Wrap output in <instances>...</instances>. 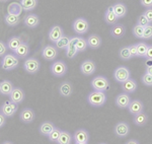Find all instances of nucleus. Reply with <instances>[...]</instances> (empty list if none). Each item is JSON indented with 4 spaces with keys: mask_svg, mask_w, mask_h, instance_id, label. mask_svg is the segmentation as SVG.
Listing matches in <instances>:
<instances>
[{
    "mask_svg": "<svg viewBox=\"0 0 152 144\" xmlns=\"http://www.w3.org/2000/svg\"><path fill=\"white\" fill-rule=\"evenodd\" d=\"M114 133L117 137L125 138L130 133V126L126 122H119L114 127Z\"/></svg>",
    "mask_w": 152,
    "mask_h": 144,
    "instance_id": "6e6552de",
    "label": "nucleus"
},
{
    "mask_svg": "<svg viewBox=\"0 0 152 144\" xmlns=\"http://www.w3.org/2000/svg\"><path fill=\"white\" fill-rule=\"evenodd\" d=\"M70 40H71L70 37L64 35L55 43V47L57 49H61V50H66L68 46L70 45Z\"/></svg>",
    "mask_w": 152,
    "mask_h": 144,
    "instance_id": "2f4dec72",
    "label": "nucleus"
},
{
    "mask_svg": "<svg viewBox=\"0 0 152 144\" xmlns=\"http://www.w3.org/2000/svg\"><path fill=\"white\" fill-rule=\"evenodd\" d=\"M23 6H21L20 2H12L7 7V13L13 14V15H20L23 12Z\"/></svg>",
    "mask_w": 152,
    "mask_h": 144,
    "instance_id": "c85d7f7f",
    "label": "nucleus"
},
{
    "mask_svg": "<svg viewBox=\"0 0 152 144\" xmlns=\"http://www.w3.org/2000/svg\"><path fill=\"white\" fill-rule=\"evenodd\" d=\"M35 118H36L35 112H34V110H31L29 108L23 109V111L20 112V115H19V119H20V121L24 124L33 123Z\"/></svg>",
    "mask_w": 152,
    "mask_h": 144,
    "instance_id": "ddd939ff",
    "label": "nucleus"
},
{
    "mask_svg": "<svg viewBox=\"0 0 152 144\" xmlns=\"http://www.w3.org/2000/svg\"><path fill=\"white\" fill-rule=\"evenodd\" d=\"M73 140V136H71V134L67 131H62L59 139L57 140V144H71Z\"/></svg>",
    "mask_w": 152,
    "mask_h": 144,
    "instance_id": "f704fd0d",
    "label": "nucleus"
},
{
    "mask_svg": "<svg viewBox=\"0 0 152 144\" xmlns=\"http://www.w3.org/2000/svg\"><path fill=\"white\" fill-rule=\"evenodd\" d=\"M23 23L28 29H36L40 24V18L35 13H28L24 16Z\"/></svg>",
    "mask_w": 152,
    "mask_h": 144,
    "instance_id": "4468645a",
    "label": "nucleus"
},
{
    "mask_svg": "<svg viewBox=\"0 0 152 144\" xmlns=\"http://www.w3.org/2000/svg\"><path fill=\"white\" fill-rule=\"evenodd\" d=\"M4 21L7 26H15L20 23V18L19 15H13V14H9L7 13L5 16H4Z\"/></svg>",
    "mask_w": 152,
    "mask_h": 144,
    "instance_id": "473e14b6",
    "label": "nucleus"
},
{
    "mask_svg": "<svg viewBox=\"0 0 152 144\" xmlns=\"http://www.w3.org/2000/svg\"><path fill=\"white\" fill-rule=\"evenodd\" d=\"M21 43H23V40H21L20 37L14 36V37H11V38L7 41L6 45H7V48H8L9 50H11L12 52H14V51L19 47V45H20Z\"/></svg>",
    "mask_w": 152,
    "mask_h": 144,
    "instance_id": "c756f323",
    "label": "nucleus"
},
{
    "mask_svg": "<svg viewBox=\"0 0 152 144\" xmlns=\"http://www.w3.org/2000/svg\"><path fill=\"white\" fill-rule=\"evenodd\" d=\"M70 44H73L78 52H84L87 49V41L82 37H72L70 40Z\"/></svg>",
    "mask_w": 152,
    "mask_h": 144,
    "instance_id": "dca6fc26",
    "label": "nucleus"
},
{
    "mask_svg": "<svg viewBox=\"0 0 152 144\" xmlns=\"http://www.w3.org/2000/svg\"><path fill=\"white\" fill-rule=\"evenodd\" d=\"M75 144H88V142H76Z\"/></svg>",
    "mask_w": 152,
    "mask_h": 144,
    "instance_id": "6e6d98bb",
    "label": "nucleus"
},
{
    "mask_svg": "<svg viewBox=\"0 0 152 144\" xmlns=\"http://www.w3.org/2000/svg\"><path fill=\"white\" fill-rule=\"evenodd\" d=\"M61 132H62V131H61L60 129H59V128H56V127H55V129H54L52 132L50 133V135L48 136L49 140H50L51 142L56 143V142H57V140L59 139V137H60Z\"/></svg>",
    "mask_w": 152,
    "mask_h": 144,
    "instance_id": "ea45409f",
    "label": "nucleus"
},
{
    "mask_svg": "<svg viewBox=\"0 0 152 144\" xmlns=\"http://www.w3.org/2000/svg\"><path fill=\"white\" fill-rule=\"evenodd\" d=\"M137 86H138V84H137L136 80L132 79V78H129L128 80H126V81L123 82V83H121L122 90L128 94H134V92L137 90Z\"/></svg>",
    "mask_w": 152,
    "mask_h": 144,
    "instance_id": "6ab92c4d",
    "label": "nucleus"
},
{
    "mask_svg": "<svg viewBox=\"0 0 152 144\" xmlns=\"http://www.w3.org/2000/svg\"><path fill=\"white\" fill-rule=\"evenodd\" d=\"M42 56L45 60L47 61H53L57 58L58 56V49L55 46L47 45L42 50Z\"/></svg>",
    "mask_w": 152,
    "mask_h": 144,
    "instance_id": "9b49d317",
    "label": "nucleus"
},
{
    "mask_svg": "<svg viewBox=\"0 0 152 144\" xmlns=\"http://www.w3.org/2000/svg\"><path fill=\"white\" fill-rule=\"evenodd\" d=\"M86 41H87L88 48L94 49V50H96V49L100 48V47H102V38H100L99 35H96V34H92V35H90L87 38Z\"/></svg>",
    "mask_w": 152,
    "mask_h": 144,
    "instance_id": "aec40b11",
    "label": "nucleus"
},
{
    "mask_svg": "<svg viewBox=\"0 0 152 144\" xmlns=\"http://www.w3.org/2000/svg\"><path fill=\"white\" fill-rule=\"evenodd\" d=\"M142 83L146 86H152V75L148 74V73H144L141 77Z\"/></svg>",
    "mask_w": 152,
    "mask_h": 144,
    "instance_id": "79ce46f5",
    "label": "nucleus"
},
{
    "mask_svg": "<svg viewBox=\"0 0 152 144\" xmlns=\"http://www.w3.org/2000/svg\"><path fill=\"white\" fill-rule=\"evenodd\" d=\"M63 36H64V31H63V29L60 26H52L48 33V39L52 43H56Z\"/></svg>",
    "mask_w": 152,
    "mask_h": 144,
    "instance_id": "f8f14e48",
    "label": "nucleus"
},
{
    "mask_svg": "<svg viewBox=\"0 0 152 144\" xmlns=\"http://www.w3.org/2000/svg\"><path fill=\"white\" fill-rule=\"evenodd\" d=\"M137 24H139V26H142L145 28V26H147L148 24H150V23H149V20L146 18V16L142 13L141 15H139L138 18H137Z\"/></svg>",
    "mask_w": 152,
    "mask_h": 144,
    "instance_id": "37998d69",
    "label": "nucleus"
},
{
    "mask_svg": "<svg viewBox=\"0 0 152 144\" xmlns=\"http://www.w3.org/2000/svg\"><path fill=\"white\" fill-rule=\"evenodd\" d=\"M9 99L14 104H20L24 99V91L20 87H14L13 90L11 91V94H9Z\"/></svg>",
    "mask_w": 152,
    "mask_h": 144,
    "instance_id": "f3484780",
    "label": "nucleus"
},
{
    "mask_svg": "<svg viewBox=\"0 0 152 144\" xmlns=\"http://www.w3.org/2000/svg\"><path fill=\"white\" fill-rule=\"evenodd\" d=\"M133 35L134 37L138 39H143V34H144V26H139V24H135L133 26Z\"/></svg>",
    "mask_w": 152,
    "mask_h": 144,
    "instance_id": "58836bf2",
    "label": "nucleus"
},
{
    "mask_svg": "<svg viewBox=\"0 0 152 144\" xmlns=\"http://www.w3.org/2000/svg\"><path fill=\"white\" fill-rule=\"evenodd\" d=\"M114 78L117 82L123 83L126 80H128L129 78H131V72H130L128 67L119 66L114 71Z\"/></svg>",
    "mask_w": 152,
    "mask_h": 144,
    "instance_id": "0eeeda50",
    "label": "nucleus"
},
{
    "mask_svg": "<svg viewBox=\"0 0 152 144\" xmlns=\"http://www.w3.org/2000/svg\"><path fill=\"white\" fill-rule=\"evenodd\" d=\"M119 57H120V59L123 60V61H128L130 59H132L128 46H125V47H122L121 49H120Z\"/></svg>",
    "mask_w": 152,
    "mask_h": 144,
    "instance_id": "e433bc0d",
    "label": "nucleus"
},
{
    "mask_svg": "<svg viewBox=\"0 0 152 144\" xmlns=\"http://www.w3.org/2000/svg\"><path fill=\"white\" fill-rule=\"evenodd\" d=\"M51 73L55 77H62L67 73L68 67L66 65V63L62 60L55 61L52 65H51Z\"/></svg>",
    "mask_w": 152,
    "mask_h": 144,
    "instance_id": "20e7f679",
    "label": "nucleus"
},
{
    "mask_svg": "<svg viewBox=\"0 0 152 144\" xmlns=\"http://www.w3.org/2000/svg\"><path fill=\"white\" fill-rule=\"evenodd\" d=\"M20 4L24 11H31L38 5V0H20Z\"/></svg>",
    "mask_w": 152,
    "mask_h": 144,
    "instance_id": "72a5a7b5",
    "label": "nucleus"
},
{
    "mask_svg": "<svg viewBox=\"0 0 152 144\" xmlns=\"http://www.w3.org/2000/svg\"><path fill=\"white\" fill-rule=\"evenodd\" d=\"M6 123V117L3 114L0 113V128H2Z\"/></svg>",
    "mask_w": 152,
    "mask_h": 144,
    "instance_id": "09e8293b",
    "label": "nucleus"
},
{
    "mask_svg": "<svg viewBox=\"0 0 152 144\" xmlns=\"http://www.w3.org/2000/svg\"><path fill=\"white\" fill-rule=\"evenodd\" d=\"M7 45L4 42H2V41H0V57L1 56H4L6 55V51H7Z\"/></svg>",
    "mask_w": 152,
    "mask_h": 144,
    "instance_id": "a18cd8bd",
    "label": "nucleus"
},
{
    "mask_svg": "<svg viewBox=\"0 0 152 144\" xmlns=\"http://www.w3.org/2000/svg\"><path fill=\"white\" fill-rule=\"evenodd\" d=\"M99 144H107V143H99Z\"/></svg>",
    "mask_w": 152,
    "mask_h": 144,
    "instance_id": "13d9d810",
    "label": "nucleus"
},
{
    "mask_svg": "<svg viewBox=\"0 0 152 144\" xmlns=\"http://www.w3.org/2000/svg\"><path fill=\"white\" fill-rule=\"evenodd\" d=\"M140 4L145 8H152V0H140Z\"/></svg>",
    "mask_w": 152,
    "mask_h": 144,
    "instance_id": "49530a36",
    "label": "nucleus"
},
{
    "mask_svg": "<svg viewBox=\"0 0 152 144\" xmlns=\"http://www.w3.org/2000/svg\"><path fill=\"white\" fill-rule=\"evenodd\" d=\"M145 73H148V74L152 75V66H151V67H146V69H145Z\"/></svg>",
    "mask_w": 152,
    "mask_h": 144,
    "instance_id": "864d4df0",
    "label": "nucleus"
},
{
    "mask_svg": "<svg viewBox=\"0 0 152 144\" xmlns=\"http://www.w3.org/2000/svg\"><path fill=\"white\" fill-rule=\"evenodd\" d=\"M115 102H116V106L120 109H128L130 102H131V99H130V96L126 92H123V94H118L116 99H115Z\"/></svg>",
    "mask_w": 152,
    "mask_h": 144,
    "instance_id": "2eb2a0df",
    "label": "nucleus"
},
{
    "mask_svg": "<svg viewBox=\"0 0 152 144\" xmlns=\"http://www.w3.org/2000/svg\"><path fill=\"white\" fill-rule=\"evenodd\" d=\"M19 64V58L15 54H6L1 61V67L5 71H11L15 69Z\"/></svg>",
    "mask_w": 152,
    "mask_h": 144,
    "instance_id": "f03ea898",
    "label": "nucleus"
},
{
    "mask_svg": "<svg viewBox=\"0 0 152 144\" xmlns=\"http://www.w3.org/2000/svg\"><path fill=\"white\" fill-rule=\"evenodd\" d=\"M137 46V52H138L139 58H145L147 49H148V45L145 42H139L136 44Z\"/></svg>",
    "mask_w": 152,
    "mask_h": 144,
    "instance_id": "c9c22d12",
    "label": "nucleus"
},
{
    "mask_svg": "<svg viewBox=\"0 0 152 144\" xmlns=\"http://www.w3.org/2000/svg\"><path fill=\"white\" fill-rule=\"evenodd\" d=\"M104 19L105 23L110 24V26H114V24L118 23L119 18H118V16L115 14V12H114V10H113L112 6L107 7V9L105 10L104 15Z\"/></svg>",
    "mask_w": 152,
    "mask_h": 144,
    "instance_id": "5701e85b",
    "label": "nucleus"
},
{
    "mask_svg": "<svg viewBox=\"0 0 152 144\" xmlns=\"http://www.w3.org/2000/svg\"><path fill=\"white\" fill-rule=\"evenodd\" d=\"M73 140L76 142H88L89 133L85 129H77L73 134Z\"/></svg>",
    "mask_w": 152,
    "mask_h": 144,
    "instance_id": "4be33fe9",
    "label": "nucleus"
},
{
    "mask_svg": "<svg viewBox=\"0 0 152 144\" xmlns=\"http://www.w3.org/2000/svg\"><path fill=\"white\" fill-rule=\"evenodd\" d=\"M29 53V46L28 43L23 42L19 45V47L14 51V54L18 58H26Z\"/></svg>",
    "mask_w": 152,
    "mask_h": 144,
    "instance_id": "cd10ccee",
    "label": "nucleus"
},
{
    "mask_svg": "<svg viewBox=\"0 0 152 144\" xmlns=\"http://www.w3.org/2000/svg\"><path fill=\"white\" fill-rule=\"evenodd\" d=\"M54 129H55V126H54V124L52 123V122L46 121V122H44V123L41 124L40 128H39V132H40V134H42V135L47 136L48 137Z\"/></svg>",
    "mask_w": 152,
    "mask_h": 144,
    "instance_id": "bb28decb",
    "label": "nucleus"
},
{
    "mask_svg": "<svg viewBox=\"0 0 152 144\" xmlns=\"http://www.w3.org/2000/svg\"><path fill=\"white\" fill-rule=\"evenodd\" d=\"M150 39H152V24L151 23L144 28V34H143V39H142V40H150Z\"/></svg>",
    "mask_w": 152,
    "mask_h": 144,
    "instance_id": "a19ab883",
    "label": "nucleus"
},
{
    "mask_svg": "<svg viewBox=\"0 0 152 144\" xmlns=\"http://www.w3.org/2000/svg\"><path fill=\"white\" fill-rule=\"evenodd\" d=\"M128 111L132 115H137L139 113H142V112H144V104L140 99H133V101H131V102H130L128 107Z\"/></svg>",
    "mask_w": 152,
    "mask_h": 144,
    "instance_id": "a211bd4d",
    "label": "nucleus"
},
{
    "mask_svg": "<svg viewBox=\"0 0 152 144\" xmlns=\"http://www.w3.org/2000/svg\"><path fill=\"white\" fill-rule=\"evenodd\" d=\"M133 122L136 126H139V127H142L144 125H146L147 122H148V116L142 112V113H139L137 115H134V119H133Z\"/></svg>",
    "mask_w": 152,
    "mask_h": 144,
    "instance_id": "7c9ffc66",
    "label": "nucleus"
},
{
    "mask_svg": "<svg viewBox=\"0 0 152 144\" xmlns=\"http://www.w3.org/2000/svg\"><path fill=\"white\" fill-rule=\"evenodd\" d=\"M128 47H129V51H130V54H131V57L132 58L138 57V52H137V46H136V44L130 45V46H128Z\"/></svg>",
    "mask_w": 152,
    "mask_h": 144,
    "instance_id": "c03bdc74",
    "label": "nucleus"
},
{
    "mask_svg": "<svg viewBox=\"0 0 152 144\" xmlns=\"http://www.w3.org/2000/svg\"><path fill=\"white\" fill-rule=\"evenodd\" d=\"M78 50L75 48V46L73 45V44H70L69 46L67 47V49L65 50V54L67 56L68 58H70V59H72V58H75L76 56L78 54Z\"/></svg>",
    "mask_w": 152,
    "mask_h": 144,
    "instance_id": "4c0bfd02",
    "label": "nucleus"
},
{
    "mask_svg": "<svg viewBox=\"0 0 152 144\" xmlns=\"http://www.w3.org/2000/svg\"><path fill=\"white\" fill-rule=\"evenodd\" d=\"M6 1H8V0H0V2H6Z\"/></svg>",
    "mask_w": 152,
    "mask_h": 144,
    "instance_id": "4d7b16f0",
    "label": "nucleus"
},
{
    "mask_svg": "<svg viewBox=\"0 0 152 144\" xmlns=\"http://www.w3.org/2000/svg\"><path fill=\"white\" fill-rule=\"evenodd\" d=\"M41 68V63L37 58L29 57L23 62V69L29 74H36Z\"/></svg>",
    "mask_w": 152,
    "mask_h": 144,
    "instance_id": "423d86ee",
    "label": "nucleus"
},
{
    "mask_svg": "<svg viewBox=\"0 0 152 144\" xmlns=\"http://www.w3.org/2000/svg\"><path fill=\"white\" fill-rule=\"evenodd\" d=\"M144 65H145V67H151L152 66V59L145 58V61H144Z\"/></svg>",
    "mask_w": 152,
    "mask_h": 144,
    "instance_id": "3c124183",
    "label": "nucleus"
},
{
    "mask_svg": "<svg viewBox=\"0 0 152 144\" xmlns=\"http://www.w3.org/2000/svg\"><path fill=\"white\" fill-rule=\"evenodd\" d=\"M145 58H149V59H152V45H148V49H147Z\"/></svg>",
    "mask_w": 152,
    "mask_h": 144,
    "instance_id": "8fccbe9b",
    "label": "nucleus"
},
{
    "mask_svg": "<svg viewBox=\"0 0 152 144\" xmlns=\"http://www.w3.org/2000/svg\"><path fill=\"white\" fill-rule=\"evenodd\" d=\"M90 84H91V87L94 88V90H96V91L105 92L110 88V80L105 76H102V75L95 76L91 80Z\"/></svg>",
    "mask_w": 152,
    "mask_h": 144,
    "instance_id": "7ed1b4c3",
    "label": "nucleus"
},
{
    "mask_svg": "<svg viewBox=\"0 0 152 144\" xmlns=\"http://www.w3.org/2000/svg\"><path fill=\"white\" fill-rule=\"evenodd\" d=\"M105 102H107V96L102 91L94 90V91H91L87 96V102L91 107L100 108V107H104Z\"/></svg>",
    "mask_w": 152,
    "mask_h": 144,
    "instance_id": "f257e3e1",
    "label": "nucleus"
},
{
    "mask_svg": "<svg viewBox=\"0 0 152 144\" xmlns=\"http://www.w3.org/2000/svg\"><path fill=\"white\" fill-rule=\"evenodd\" d=\"M13 88V84L9 80H3V81L0 82V94H3V96H9Z\"/></svg>",
    "mask_w": 152,
    "mask_h": 144,
    "instance_id": "a878e982",
    "label": "nucleus"
},
{
    "mask_svg": "<svg viewBox=\"0 0 152 144\" xmlns=\"http://www.w3.org/2000/svg\"><path fill=\"white\" fill-rule=\"evenodd\" d=\"M126 35V28L122 23H116L111 29V36L115 39H121Z\"/></svg>",
    "mask_w": 152,
    "mask_h": 144,
    "instance_id": "412c9836",
    "label": "nucleus"
},
{
    "mask_svg": "<svg viewBox=\"0 0 152 144\" xmlns=\"http://www.w3.org/2000/svg\"><path fill=\"white\" fill-rule=\"evenodd\" d=\"M143 14L146 16V18L149 20V23H152V8H147L146 10L143 12Z\"/></svg>",
    "mask_w": 152,
    "mask_h": 144,
    "instance_id": "de8ad7c7",
    "label": "nucleus"
},
{
    "mask_svg": "<svg viewBox=\"0 0 152 144\" xmlns=\"http://www.w3.org/2000/svg\"><path fill=\"white\" fill-rule=\"evenodd\" d=\"M112 7H113V10H114L115 14L118 16V18H125V15L127 14V11H128L127 6L125 5L124 3H121V2L114 4V5H112Z\"/></svg>",
    "mask_w": 152,
    "mask_h": 144,
    "instance_id": "393cba45",
    "label": "nucleus"
},
{
    "mask_svg": "<svg viewBox=\"0 0 152 144\" xmlns=\"http://www.w3.org/2000/svg\"><path fill=\"white\" fill-rule=\"evenodd\" d=\"M0 110H1V114H3L6 118H10V117L14 116V114L18 111V105L12 102L11 101H6L3 102Z\"/></svg>",
    "mask_w": 152,
    "mask_h": 144,
    "instance_id": "1a4fd4ad",
    "label": "nucleus"
},
{
    "mask_svg": "<svg viewBox=\"0 0 152 144\" xmlns=\"http://www.w3.org/2000/svg\"><path fill=\"white\" fill-rule=\"evenodd\" d=\"M0 113H1V110H0Z\"/></svg>",
    "mask_w": 152,
    "mask_h": 144,
    "instance_id": "bf43d9fd",
    "label": "nucleus"
},
{
    "mask_svg": "<svg viewBox=\"0 0 152 144\" xmlns=\"http://www.w3.org/2000/svg\"><path fill=\"white\" fill-rule=\"evenodd\" d=\"M2 144H13V143L10 142V141H4V142L2 143Z\"/></svg>",
    "mask_w": 152,
    "mask_h": 144,
    "instance_id": "5fc2aeb1",
    "label": "nucleus"
},
{
    "mask_svg": "<svg viewBox=\"0 0 152 144\" xmlns=\"http://www.w3.org/2000/svg\"><path fill=\"white\" fill-rule=\"evenodd\" d=\"M73 31H75L77 35H84L89 30V23L85 18H76L72 23Z\"/></svg>",
    "mask_w": 152,
    "mask_h": 144,
    "instance_id": "39448f33",
    "label": "nucleus"
},
{
    "mask_svg": "<svg viewBox=\"0 0 152 144\" xmlns=\"http://www.w3.org/2000/svg\"><path fill=\"white\" fill-rule=\"evenodd\" d=\"M95 70H96V64L90 59L84 60L80 65V72L86 76L92 75L95 72Z\"/></svg>",
    "mask_w": 152,
    "mask_h": 144,
    "instance_id": "9d476101",
    "label": "nucleus"
},
{
    "mask_svg": "<svg viewBox=\"0 0 152 144\" xmlns=\"http://www.w3.org/2000/svg\"><path fill=\"white\" fill-rule=\"evenodd\" d=\"M125 144H140V143H139V141L136 140V139H130V140L127 141Z\"/></svg>",
    "mask_w": 152,
    "mask_h": 144,
    "instance_id": "603ef678",
    "label": "nucleus"
},
{
    "mask_svg": "<svg viewBox=\"0 0 152 144\" xmlns=\"http://www.w3.org/2000/svg\"><path fill=\"white\" fill-rule=\"evenodd\" d=\"M59 94L63 97H69L73 94V86L69 81H63L59 86Z\"/></svg>",
    "mask_w": 152,
    "mask_h": 144,
    "instance_id": "b1692460",
    "label": "nucleus"
}]
</instances>
